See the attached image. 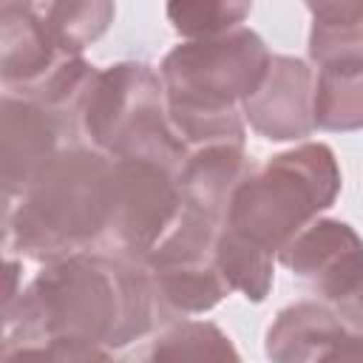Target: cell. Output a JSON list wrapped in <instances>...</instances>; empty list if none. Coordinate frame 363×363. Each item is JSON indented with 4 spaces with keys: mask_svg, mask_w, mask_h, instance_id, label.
<instances>
[{
    "mask_svg": "<svg viewBox=\"0 0 363 363\" xmlns=\"http://www.w3.org/2000/svg\"><path fill=\"white\" fill-rule=\"evenodd\" d=\"M267 43L252 28H233L176 45L159 68L167 111L227 113L258 88L269 65Z\"/></svg>",
    "mask_w": 363,
    "mask_h": 363,
    "instance_id": "5b68a950",
    "label": "cell"
},
{
    "mask_svg": "<svg viewBox=\"0 0 363 363\" xmlns=\"http://www.w3.org/2000/svg\"><path fill=\"white\" fill-rule=\"evenodd\" d=\"M337 309H340V315H343L352 326L363 329V286H360V292H357V295H352L349 301L337 303Z\"/></svg>",
    "mask_w": 363,
    "mask_h": 363,
    "instance_id": "ffe728a7",
    "label": "cell"
},
{
    "mask_svg": "<svg viewBox=\"0 0 363 363\" xmlns=\"http://www.w3.org/2000/svg\"><path fill=\"white\" fill-rule=\"evenodd\" d=\"M216 264L224 272L233 292L261 303L272 289V252L247 238L244 233L221 224L216 238Z\"/></svg>",
    "mask_w": 363,
    "mask_h": 363,
    "instance_id": "5bb4252c",
    "label": "cell"
},
{
    "mask_svg": "<svg viewBox=\"0 0 363 363\" xmlns=\"http://www.w3.org/2000/svg\"><path fill=\"white\" fill-rule=\"evenodd\" d=\"M278 261L329 303H343L363 286V238L337 218H315L281 250Z\"/></svg>",
    "mask_w": 363,
    "mask_h": 363,
    "instance_id": "52a82bcc",
    "label": "cell"
},
{
    "mask_svg": "<svg viewBox=\"0 0 363 363\" xmlns=\"http://www.w3.org/2000/svg\"><path fill=\"white\" fill-rule=\"evenodd\" d=\"M113 159V156H111ZM176 164L153 156L113 159V207L99 244L125 261L142 264L182 213Z\"/></svg>",
    "mask_w": 363,
    "mask_h": 363,
    "instance_id": "8992f818",
    "label": "cell"
},
{
    "mask_svg": "<svg viewBox=\"0 0 363 363\" xmlns=\"http://www.w3.org/2000/svg\"><path fill=\"white\" fill-rule=\"evenodd\" d=\"M150 286L162 312L170 315H193L207 312L221 303L233 286L227 284L224 272L210 258H147L142 261Z\"/></svg>",
    "mask_w": 363,
    "mask_h": 363,
    "instance_id": "7c38bea8",
    "label": "cell"
},
{
    "mask_svg": "<svg viewBox=\"0 0 363 363\" xmlns=\"http://www.w3.org/2000/svg\"><path fill=\"white\" fill-rule=\"evenodd\" d=\"M116 0H51L43 20L60 48L79 54L113 23Z\"/></svg>",
    "mask_w": 363,
    "mask_h": 363,
    "instance_id": "9a60e30c",
    "label": "cell"
},
{
    "mask_svg": "<svg viewBox=\"0 0 363 363\" xmlns=\"http://www.w3.org/2000/svg\"><path fill=\"white\" fill-rule=\"evenodd\" d=\"M309 57L318 65H363V23L349 28H312Z\"/></svg>",
    "mask_w": 363,
    "mask_h": 363,
    "instance_id": "ac0fdd59",
    "label": "cell"
},
{
    "mask_svg": "<svg viewBox=\"0 0 363 363\" xmlns=\"http://www.w3.org/2000/svg\"><path fill=\"white\" fill-rule=\"evenodd\" d=\"M250 173H252V162L244 153V145L238 142L193 147L187 150V159L179 170L182 201L224 221L235 187Z\"/></svg>",
    "mask_w": 363,
    "mask_h": 363,
    "instance_id": "8fae6325",
    "label": "cell"
},
{
    "mask_svg": "<svg viewBox=\"0 0 363 363\" xmlns=\"http://www.w3.org/2000/svg\"><path fill=\"white\" fill-rule=\"evenodd\" d=\"M312 28H346L363 23V0H306Z\"/></svg>",
    "mask_w": 363,
    "mask_h": 363,
    "instance_id": "d6986e66",
    "label": "cell"
},
{
    "mask_svg": "<svg viewBox=\"0 0 363 363\" xmlns=\"http://www.w3.org/2000/svg\"><path fill=\"white\" fill-rule=\"evenodd\" d=\"M113 207V159L68 145L6 210V247L34 261H57L102 241Z\"/></svg>",
    "mask_w": 363,
    "mask_h": 363,
    "instance_id": "7a4b0ae2",
    "label": "cell"
},
{
    "mask_svg": "<svg viewBox=\"0 0 363 363\" xmlns=\"http://www.w3.org/2000/svg\"><path fill=\"white\" fill-rule=\"evenodd\" d=\"M77 133L113 159L153 156L176 167L187 159V145L167 119L164 82L145 62L94 71L77 105Z\"/></svg>",
    "mask_w": 363,
    "mask_h": 363,
    "instance_id": "277c9868",
    "label": "cell"
},
{
    "mask_svg": "<svg viewBox=\"0 0 363 363\" xmlns=\"http://www.w3.org/2000/svg\"><path fill=\"white\" fill-rule=\"evenodd\" d=\"M147 357L153 360H204V357L238 360V352L216 323L179 320L153 340Z\"/></svg>",
    "mask_w": 363,
    "mask_h": 363,
    "instance_id": "2e32d148",
    "label": "cell"
},
{
    "mask_svg": "<svg viewBox=\"0 0 363 363\" xmlns=\"http://www.w3.org/2000/svg\"><path fill=\"white\" fill-rule=\"evenodd\" d=\"M312 116L320 130H360L363 65H320L312 91Z\"/></svg>",
    "mask_w": 363,
    "mask_h": 363,
    "instance_id": "4fadbf2b",
    "label": "cell"
},
{
    "mask_svg": "<svg viewBox=\"0 0 363 363\" xmlns=\"http://www.w3.org/2000/svg\"><path fill=\"white\" fill-rule=\"evenodd\" d=\"M267 354L278 363L295 360H363V329L352 326L340 309L301 301L278 312L267 332Z\"/></svg>",
    "mask_w": 363,
    "mask_h": 363,
    "instance_id": "30bf717a",
    "label": "cell"
},
{
    "mask_svg": "<svg viewBox=\"0 0 363 363\" xmlns=\"http://www.w3.org/2000/svg\"><path fill=\"white\" fill-rule=\"evenodd\" d=\"M162 306L142 264L111 252H74L45 269L3 309V352L11 360H108L145 337Z\"/></svg>",
    "mask_w": 363,
    "mask_h": 363,
    "instance_id": "6da1fadb",
    "label": "cell"
},
{
    "mask_svg": "<svg viewBox=\"0 0 363 363\" xmlns=\"http://www.w3.org/2000/svg\"><path fill=\"white\" fill-rule=\"evenodd\" d=\"M340 167L329 145L303 142L272 156L235 187L224 224L244 233L272 255L306 224L335 204Z\"/></svg>",
    "mask_w": 363,
    "mask_h": 363,
    "instance_id": "3957f363",
    "label": "cell"
},
{
    "mask_svg": "<svg viewBox=\"0 0 363 363\" xmlns=\"http://www.w3.org/2000/svg\"><path fill=\"white\" fill-rule=\"evenodd\" d=\"M74 130L71 122L40 102L6 94L3 96V136H0V176L6 210L26 193L34 176L60 150V136Z\"/></svg>",
    "mask_w": 363,
    "mask_h": 363,
    "instance_id": "ba28073f",
    "label": "cell"
},
{
    "mask_svg": "<svg viewBox=\"0 0 363 363\" xmlns=\"http://www.w3.org/2000/svg\"><path fill=\"white\" fill-rule=\"evenodd\" d=\"M312 68L286 54H272L264 79L241 102V113L255 133L272 142H295L315 130Z\"/></svg>",
    "mask_w": 363,
    "mask_h": 363,
    "instance_id": "9c48e42d",
    "label": "cell"
},
{
    "mask_svg": "<svg viewBox=\"0 0 363 363\" xmlns=\"http://www.w3.org/2000/svg\"><path fill=\"white\" fill-rule=\"evenodd\" d=\"M252 0H167V20L187 40L213 37L238 28Z\"/></svg>",
    "mask_w": 363,
    "mask_h": 363,
    "instance_id": "e0dca14e",
    "label": "cell"
},
{
    "mask_svg": "<svg viewBox=\"0 0 363 363\" xmlns=\"http://www.w3.org/2000/svg\"><path fill=\"white\" fill-rule=\"evenodd\" d=\"M14 3H31V0H14Z\"/></svg>",
    "mask_w": 363,
    "mask_h": 363,
    "instance_id": "44dd1931",
    "label": "cell"
}]
</instances>
